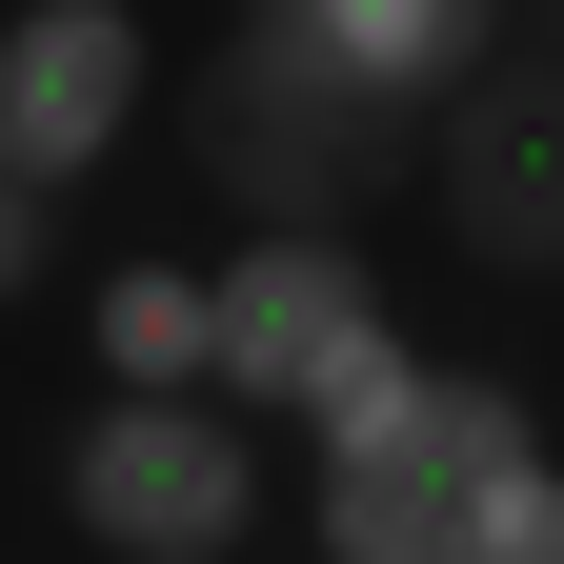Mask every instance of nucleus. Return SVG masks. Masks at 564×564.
I'll list each match as a JSON object with an SVG mask.
<instances>
[{"mask_svg": "<svg viewBox=\"0 0 564 564\" xmlns=\"http://www.w3.org/2000/svg\"><path fill=\"white\" fill-rule=\"evenodd\" d=\"M82 364H101V403H223V262H101Z\"/></svg>", "mask_w": 564, "mask_h": 564, "instance_id": "8", "label": "nucleus"}, {"mask_svg": "<svg viewBox=\"0 0 564 564\" xmlns=\"http://www.w3.org/2000/svg\"><path fill=\"white\" fill-rule=\"evenodd\" d=\"M21 282H41V262H21V242H0V303H21Z\"/></svg>", "mask_w": 564, "mask_h": 564, "instance_id": "10", "label": "nucleus"}, {"mask_svg": "<svg viewBox=\"0 0 564 564\" xmlns=\"http://www.w3.org/2000/svg\"><path fill=\"white\" fill-rule=\"evenodd\" d=\"M141 82H162V41H141V0H0V162L41 202L101 182L141 141Z\"/></svg>", "mask_w": 564, "mask_h": 564, "instance_id": "5", "label": "nucleus"}, {"mask_svg": "<svg viewBox=\"0 0 564 564\" xmlns=\"http://www.w3.org/2000/svg\"><path fill=\"white\" fill-rule=\"evenodd\" d=\"M223 403L262 423V444H364L383 403H423V343L383 303V262L343 223H242L223 242Z\"/></svg>", "mask_w": 564, "mask_h": 564, "instance_id": "1", "label": "nucleus"}, {"mask_svg": "<svg viewBox=\"0 0 564 564\" xmlns=\"http://www.w3.org/2000/svg\"><path fill=\"white\" fill-rule=\"evenodd\" d=\"M202 162H223V182L262 202V223H343V242H364V202H383V182L423 162V141H403L383 101H343L323 61H282V41H242L223 82H202Z\"/></svg>", "mask_w": 564, "mask_h": 564, "instance_id": "4", "label": "nucleus"}, {"mask_svg": "<svg viewBox=\"0 0 564 564\" xmlns=\"http://www.w3.org/2000/svg\"><path fill=\"white\" fill-rule=\"evenodd\" d=\"M82 564H242L262 544V423L242 403H82L61 423Z\"/></svg>", "mask_w": 564, "mask_h": 564, "instance_id": "3", "label": "nucleus"}, {"mask_svg": "<svg viewBox=\"0 0 564 564\" xmlns=\"http://www.w3.org/2000/svg\"><path fill=\"white\" fill-rule=\"evenodd\" d=\"M444 223L505 262V282H564V61H505L444 141Z\"/></svg>", "mask_w": 564, "mask_h": 564, "instance_id": "7", "label": "nucleus"}, {"mask_svg": "<svg viewBox=\"0 0 564 564\" xmlns=\"http://www.w3.org/2000/svg\"><path fill=\"white\" fill-rule=\"evenodd\" d=\"M242 41L323 61V82H343V101H383L403 141H444L484 82H505V0H262Z\"/></svg>", "mask_w": 564, "mask_h": 564, "instance_id": "6", "label": "nucleus"}, {"mask_svg": "<svg viewBox=\"0 0 564 564\" xmlns=\"http://www.w3.org/2000/svg\"><path fill=\"white\" fill-rule=\"evenodd\" d=\"M544 464V403L505 364H423V403H383L364 444L303 464V544L323 564H484V484Z\"/></svg>", "mask_w": 564, "mask_h": 564, "instance_id": "2", "label": "nucleus"}, {"mask_svg": "<svg viewBox=\"0 0 564 564\" xmlns=\"http://www.w3.org/2000/svg\"><path fill=\"white\" fill-rule=\"evenodd\" d=\"M484 564H564V444L484 484Z\"/></svg>", "mask_w": 564, "mask_h": 564, "instance_id": "9", "label": "nucleus"}]
</instances>
